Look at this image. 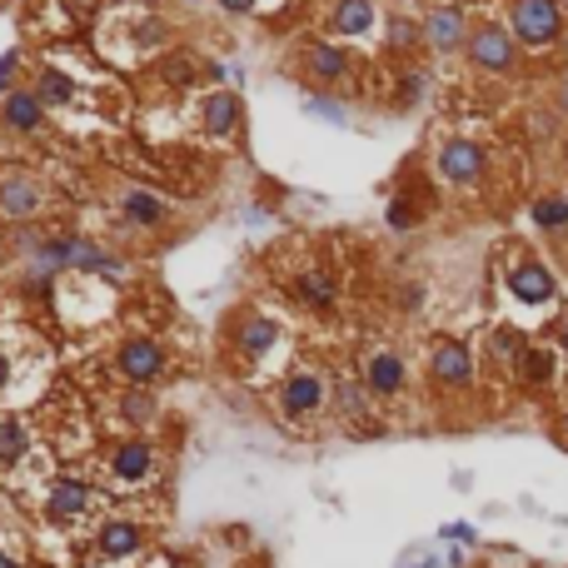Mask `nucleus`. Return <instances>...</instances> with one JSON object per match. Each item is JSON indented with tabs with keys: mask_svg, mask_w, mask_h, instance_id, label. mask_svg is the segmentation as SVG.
Returning <instances> with one entry per match:
<instances>
[{
	"mask_svg": "<svg viewBox=\"0 0 568 568\" xmlns=\"http://www.w3.org/2000/svg\"><path fill=\"white\" fill-rule=\"evenodd\" d=\"M509 30L519 46L548 50L564 36V5L558 0H514L509 5Z\"/></svg>",
	"mask_w": 568,
	"mask_h": 568,
	"instance_id": "obj_1",
	"label": "nucleus"
},
{
	"mask_svg": "<svg viewBox=\"0 0 568 568\" xmlns=\"http://www.w3.org/2000/svg\"><path fill=\"white\" fill-rule=\"evenodd\" d=\"M469 60L489 75H514V65H519V40H514L509 25H479L469 36Z\"/></svg>",
	"mask_w": 568,
	"mask_h": 568,
	"instance_id": "obj_2",
	"label": "nucleus"
},
{
	"mask_svg": "<svg viewBox=\"0 0 568 568\" xmlns=\"http://www.w3.org/2000/svg\"><path fill=\"white\" fill-rule=\"evenodd\" d=\"M439 175L459 189L479 185V180H484V150H479L473 140H449L444 150H439Z\"/></svg>",
	"mask_w": 568,
	"mask_h": 568,
	"instance_id": "obj_3",
	"label": "nucleus"
},
{
	"mask_svg": "<svg viewBox=\"0 0 568 568\" xmlns=\"http://www.w3.org/2000/svg\"><path fill=\"white\" fill-rule=\"evenodd\" d=\"M429 374H434L439 390H469L473 384V355L464 349V344L444 339V344H434V355H429Z\"/></svg>",
	"mask_w": 568,
	"mask_h": 568,
	"instance_id": "obj_4",
	"label": "nucleus"
},
{
	"mask_svg": "<svg viewBox=\"0 0 568 568\" xmlns=\"http://www.w3.org/2000/svg\"><path fill=\"white\" fill-rule=\"evenodd\" d=\"M115 365L131 384H150V379H160V369H165V349H160V339H125Z\"/></svg>",
	"mask_w": 568,
	"mask_h": 568,
	"instance_id": "obj_5",
	"label": "nucleus"
},
{
	"mask_svg": "<svg viewBox=\"0 0 568 568\" xmlns=\"http://www.w3.org/2000/svg\"><path fill=\"white\" fill-rule=\"evenodd\" d=\"M509 295L523 299V305H548V299L558 295L554 270H548L544 260H519L509 270Z\"/></svg>",
	"mask_w": 568,
	"mask_h": 568,
	"instance_id": "obj_6",
	"label": "nucleus"
},
{
	"mask_svg": "<svg viewBox=\"0 0 568 568\" xmlns=\"http://www.w3.org/2000/svg\"><path fill=\"white\" fill-rule=\"evenodd\" d=\"M110 473L120 484H150L155 479V449L145 439H125L115 454H110Z\"/></svg>",
	"mask_w": 568,
	"mask_h": 568,
	"instance_id": "obj_7",
	"label": "nucleus"
},
{
	"mask_svg": "<svg viewBox=\"0 0 568 568\" xmlns=\"http://www.w3.org/2000/svg\"><path fill=\"white\" fill-rule=\"evenodd\" d=\"M40 180L30 175H0V214H11V220H30L40 210Z\"/></svg>",
	"mask_w": 568,
	"mask_h": 568,
	"instance_id": "obj_8",
	"label": "nucleus"
},
{
	"mask_svg": "<svg viewBox=\"0 0 568 568\" xmlns=\"http://www.w3.org/2000/svg\"><path fill=\"white\" fill-rule=\"evenodd\" d=\"M365 390L374 394V399H394V394L404 390V359L394 355V349H374V355H369Z\"/></svg>",
	"mask_w": 568,
	"mask_h": 568,
	"instance_id": "obj_9",
	"label": "nucleus"
},
{
	"mask_svg": "<svg viewBox=\"0 0 568 568\" xmlns=\"http://www.w3.org/2000/svg\"><path fill=\"white\" fill-rule=\"evenodd\" d=\"M324 374H314V369H299L295 379H289V384H284V394H280V404H284V415H314V409H320L324 404Z\"/></svg>",
	"mask_w": 568,
	"mask_h": 568,
	"instance_id": "obj_10",
	"label": "nucleus"
},
{
	"mask_svg": "<svg viewBox=\"0 0 568 568\" xmlns=\"http://www.w3.org/2000/svg\"><path fill=\"white\" fill-rule=\"evenodd\" d=\"M85 509H90V489H85L81 479H55V484H50V494H46L50 523H75Z\"/></svg>",
	"mask_w": 568,
	"mask_h": 568,
	"instance_id": "obj_11",
	"label": "nucleus"
},
{
	"mask_svg": "<svg viewBox=\"0 0 568 568\" xmlns=\"http://www.w3.org/2000/svg\"><path fill=\"white\" fill-rule=\"evenodd\" d=\"M200 120H205V135H210V140H230V135L239 131V95H230V90L210 95Z\"/></svg>",
	"mask_w": 568,
	"mask_h": 568,
	"instance_id": "obj_12",
	"label": "nucleus"
},
{
	"mask_svg": "<svg viewBox=\"0 0 568 568\" xmlns=\"http://www.w3.org/2000/svg\"><path fill=\"white\" fill-rule=\"evenodd\" d=\"M374 30V0H339L334 5V36L359 40Z\"/></svg>",
	"mask_w": 568,
	"mask_h": 568,
	"instance_id": "obj_13",
	"label": "nucleus"
},
{
	"mask_svg": "<svg viewBox=\"0 0 568 568\" xmlns=\"http://www.w3.org/2000/svg\"><path fill=\"white\" fill-rule=\"evenodd\" d=\"M5 125L11 131H40V120H46V106H40V95L36 90H11L5 95Z\"/></svg>",
	"mask_w": 568,
	"mask_h": 568,
	"instance_id": "obj_14",
	"label": "nucleus"
},
{
	"mask_svg": "<svg viewBox=\"0 0 568 568\" xmlns=\"http://www.w3.org/2000/svg\"><path fill=\"white\" fill-rule=\"evenodd\" d=\"M514 369H519V379L529 390H548L554 384V349L548 344H523V355Z\"/></svg>",
	"mask_w": 568,
	"mask_h": 568,
	"instance_id": "obj_15",
	"label": "nucleus"
},
{
	"mask_svg": "<svg viewBox=\"0 0 568 568\" xmlns=\"http://www.w3.org/2000/svg\"><path fill=\"white\" fill-rule=\"evenodd\" d=\"M464 11L459 5H449V11H429V21H424V36L434 40L439 50H454V46H464Z\"/></svg>",
	"mask_w": 568,
	"mask_h": 568,
	"instance_id": "obj_16",
	"label": "nucleus"
},
{
	"mask_svg": "<svg viewBox=\"0 0 568 568\" xmlns=\"http://www.w3.org/2000/svg\"><path fill=\"white\" fill-rule=\"evenodd\" d=\"M270 344H274V324L264 320V314H249V320L235 330V349H239L245 359L270 355Z\"/></svg>",
	"mask_w": 568,
	"mask_h": 568,
	"instance_id": "obj_17",
	"label": "nucleus"
},
{
	"mask_svg": "<svg viewBox=\"0 0 568 568\" xmlns=\"http://www.w3.org/2000/svg\"><path fill=\"white\" fill-rule=\"evenodd\" d=\"M30 444H36L30 424H21V419H0V464H25L30 459Z\"/></svg>",
	"mask_w": 568,
	"mask_h": 568,
	"instance_id": "obj_18",
	"label": "nucleus"
},
{
	"mask_svg": "<svg viewBox=\"0 0 568 568\" xmlns=\"http://www.w3.org/2000/svg\"><path fill=\"white\" fill-rule=\"evenodd\" d=\"M120 210L131 214V225H140V230H150V225L165 220V205L155 200L150 189H125V195H120Z\"/></svg>",
	"mask_w": 568,
	"mask_h": 568,
	"instance_id": "obj_19",
	"label": "nucleus"
},
{
	"mask_svg": "<svg viewBox=\"0 0 568 568\" xmlns=\"http://www.w3.org/2000/svg\"><path fill=\"white\" fill-rule=\"evenodd\" d=\"M305 65H309V75H320V81H344V75H349V55H344L339 46H309Z\"/></svg>",
	"mask_w": 568,
	"mask_h": 568,
	"instance_id": "obj_20",
	"label": "nucleus"
},
{
	"mask_svg": "<svg viewBox=\"0 0 568 568\" xmlns=\"http://www.w3.org/2000/svg\"><path fill=\"white\" fill-rule=\"evenodd\" d=\"M135 548H140V529H135V523L115 519V523H106V529H100V554L125 558V554H135Z\"/></svg>",
	"mask_w": 568,
	"mask_h": 568,
	"instance_id": "obj_21",
	"label": "nucleus"
},
{
	"mask_svg": "<svg viewBox=\"0 0 568 568\" xmlns=\"http://www.w3.org/2000/svg\"><path fill=\"white\" fill-rule=\"evenodd\" d=\"M40 106H55V110H65L75 100V81H65V71H55V65H50V71H40Z\"/></svg>",
	"mask_w": 568,
	"mask_h": 568,
	"instance_id": "obj_22",
	"label": "nucleus"
},
{
	"mask_svg": "<svg viewBox=\"0 0 568 568\" xmlns=\"http://www.w3.org/2000/svg\"><path fill=\"white\" fill-rule=\"evenodd\" d=\"M529 214H533V225L539 230H568V200L564 195H539Z\"/></svg>",
	"mask_w": 568,
	"mask_h": 568,
	"instance_id": "obj_23",
	"label": "nucleus"
},
{
	"mask_svg": "<svg viewBox=\"0 0 568 568\" xmlns=\"http://www.w3.org/2000/svg\"><path fill=\"white\" fill-rule=\"evenodd\" d=\"M299 295H305L314 309H334V280L324 270H305L299 274Z\"/></svg>",
	"mask_w": 568,
	"mask_h": 568,
	"instance_id": "obj_24",
	"label": "nucleus"
},
{
	"mask_svg": "<svg viewBox=\"0 0 568 568\" xmlns=\"http://www.w3.org/2000/svg\"><path fill=\"white\" fill-rule=\"evenodd\" d=\"M125 415H131V419H150V415H155V399H150V390H135L131 399H125Z\"/></svg>",
	"mask_w": 568,
	"mask_h": 568,
	"instance_id": "obj_25",
	"label": "nucleus"
},
{
	"mask_svg": "<svg viewBox=\"0 0 568 568\" xmlns=\"http://www.w3.org/2000/svg\"><path fill=\"white\" fill-rule=\"evenodd\" d=\"M390 225H394V230H409V225H415V205L404 200V195H399V200H390Z\"/></svg>",
	"mask_w": 568,
	"mask_h": 568,
	"instance_id": "obj_26",
	"label": "nucleus"
},
{
	"mask_svg": "<svg viewBox=\"0 0 568 568\" xmlns=\"http://www.w3.org/2000/svg\"><path fill=\"white\" fill-rule=\"evenodd\" d=\"M309 110L320 120H334V125H344V115H339V106H330V100H309Z\"/></svg>",
	"mask_w": 568,
	"mask_h": 568,
	"instance_id": "obj_27",
	"label": "nucleus"
},
{
	"mask_svg": "<svg viewBox=\"0 0 568 568\" xmlns=\"http://www.w3.org/2000/svg\"><path fill=\"white\" fill-rule=\"evenodd\" d=\"M390 30H394V36H390L394 46H415V25H409V21H394Z\"/></svg>",
	"mask_w": 568,
	"mask_h": 568,
	"instance_id": "obj_28",
	"label": "nucleus"
},
{
	"mask_svg": "<svg viewBox=\"0 0 568 568\" xmlns=\"http://www.w3.org/2000/svg\"><path fill=\"white\" fill-rule=\"evenodd\" d=\"M220 5H225V11H255L260 0H220Z\"/></svg>",
	"mask_w": 568,
	"mask_h": 568,
	"instance_id": "obj_29",
	"label": "nucleus"
},
{
	"mask_svg": "<svg viewBox=\"0 0 568 568\" xmlns=\"http://www.w3.org/2000/svg\"><path fill=\"white\" fill-rule=\"evenodd\" d=\"M5 384H11V355L0 349V390H5Z\"/></svg>",
	"mask_w": 568,
	"mask_h": 568,
	"instance_id": "obj_30",
	"label": "nucleus"
},
{
	"mask_svg": "<svg viewBox=\"0 0 568 568\" xmlns=\"http://www.w3.org/2000/svg\"><path fill=\"white\" fill-rule=\"evenodd\" d=\"M444 533H449V539H473V529H469V523H449V529H444Z\"/></svg>",
	"mask_w": 568,
	"mask_h": 568,
	"instance_id": "obj_31",
	"label": "nucleus"
},
{
	"mask_svg": "<svg viewBox=\"0 0 568 568\" xmlns=\"http://www.w3.org/2000/svg\"><path fill=\"white\" fill-rule=\"evenodd\" d=\"M558 349L568 355V320H564V330H558Z\"/></svg>",
	"mask_w": 568,
	"mask_h": 568,
	"instance_id": "obj_32",
	"label": "nucleus"
},
{
	"mask_svg": "<svg viewBox=\"0 0 568 568\" xmlns=\"http://www.w3.org/2000/svg\"><path fill=\"white\" fill-rule=\"evenodd\" d=\"M0 568H15V564H11V558H5V554H0Z\"/></svg>",
	"mask_w": 568,
	"mask_h": 568,
	"instance_id": "obj_33",
	"label": "nucleus"
},
{
	"mask_svg": "<svg viewBox=\"0 0 568 568\" xmlns=\"http://www.w3.org/2000/svg\"><path fill=\"white\" fill-rule=\"evenodd\" d=\"M564 434H568V409H564Z\"/></svg>",
	"mask_w": 568,
	"mask_h": 568,
	"instance_id": "obj_34",
	"label": "nucleus"
},
{
	"mask_svg": "<svg viewBox=\"0 0 568 568\" xmlns=\"http://www.w3.org/2000/svg\"><path fill=\"white\" fill-rule=\"evenodd\" d=\"M564 165H568V155H564Z\"/></svg>",
	"mask_w": 568,
	"mask_h": 568,
	"instance_id": "obj_35",
	"label": "nucleus"
},
{
	"mask_svg": "<svg viewBox=\"0 0 568 568\" xmlns=\"http://www.w3.org/2000/svg\"><path fill=\"white\" fill-rule=\"evenodd\" d=\"M424 568H434V564H424Z\"/></svg>",
	"mask_w": 568,
	"mask_h": 568,
	"instance_id": "obj_36",
	"label": "nucleus"
}]
</instances>
